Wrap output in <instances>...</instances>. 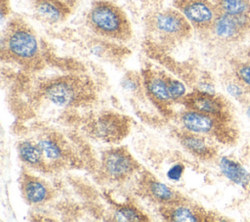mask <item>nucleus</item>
Segmentation results:
<instances>
[{"instance_id": "f257e3e1", "label": "nucleus", "mask_w": 250, "mask_h": 222, "mask_svg": "<svg viewBox=\"0 0 250 222\" xmlns=\"http://www.w3.org/2000/svg\"><path fill=\"white\" fill-rule=\"evenodd\" d=\"M88 24L99 35L126 40L131 36V26L124 12L109 1L95 2L87 17Z\"/></svg>"}, {"instance_id": "f03ea898", "label": "nucleus", "mask_w": 250, "mask_h": 222, "mask_svg": "<svg viewBox=\"0 0 250 222\" xmlns=\"http://www.w3.org/2000/svg\"><path fill=\"white\" fill-rule=\"evenodd\" d=\"M3 49H6L10 57L22 64L30 65L39 59L38 39L24 22H11L3 39Z\"/></svg>"}, {"instance_id": "7ed1b4c3", "label": "nucleus", "mask_w": 250, "mask_h": 222, "mask_svg": "<svg viewBox=\"0 0 250 222\" xmlns=\"http://www.w3.org/2000/svg\"><path fill=\"white\" fill-rule=\"evenodd\" d=\"M180 121L185 131L203 136L208 135L223 138L229 131L228 127L229 120L189 109H186L181 113Z\"/></svg>"}, {"instance_id": "20e7f679", "label": "nucleus", "mask_w": 250, "mask_h": 222, "mask_svg": "<svg viewBox=\"0 0 250 222\" xmlns=\"http://www.w3.org/2000/svg\"><path fill=\"white\" fill-rule=\"evenodd\" d=\"M156 33L167 40L178 41L189 36L192 26L175 7L156 13L151 21Z\"/></svg>"}, {"instance_id": "39448f33", "label": "nucleus", "mask_w": 250, "mask_h": 222, "mask_svg": "<svg viewBox=\"0 0 250 222\" xmlns=\"http://www.w3.org/2000/svg\"><path fill=\"white\" fill-rule=\"evenodd\" d=\"M178 9L190 23L192 28L208 32L218 15L212 0H174Z\"/></svg>"}, {"instance_id": "423d86ee", "label": "nucleus", "mask_w": 250, "mask_h": 222, "mask_svg": "<svg viewBox=\"0 0 250 222\" xmlns=\"http://www.w3.org/2000/svg\"><path fill=\"white\" fill-rule=\"evenodd\" d=\"M182 102L186 109L230 120L229 107L228 103L224 98L215 93H208L197 89L191 93H188Z\"/></svg>"}, {"instance_id": "0eeeda50", "label": "nucleus", "mask_w": 250, "mask_h": 222, "mask_svg": "<svg viewBox=\"0 0 250 222\" xmlns=\"http://www.w3.org/2000/svg\"><path fill=\"white\" fill-rule=\"evenodd\" d=\"M249 30V20L218 13L208 32L223 43H236L244 40Z\"/></svg>"}, {"instance_id": "6e6552de", "label": "nucleus", "mask_w": 250, "mask_h": 222, "mask_svg": "<svg viewBox=\"0 0 250 222\" xmlns=\"http://www.w3.org/2000/svg\"><path fill=\"white\" fill-rule=\"evenodd\" d=\"M45 98L53 105L67 108L80 98L81 88L78 81L71 77H60L51 80L43 88Z\"/></svg>"}, {"instance_id": "1a4fd4ad", "label": "nucleus", "mask_w": 250, "mask_h": 222, "mask_svg": "<svg viewBox=\"0 0 250 222\" xmlns=\"http://www.w3.org/2000/svg\"><path fill=\"white\" fill-rule=\"evenodd\" d=\"M138 167L133 156L122 148H113L105 151L102 155V168L111 179L124 180Z\"/></svg>"}, {"instance_id": "9d476101", "label": "nucleus", "mask_w": 250, "mask_h": 222, "mask_svg": "<svg viewBox=\"0 0 250 222\" xmlns=\"http://www.w3.org/2000/svg\"><path fill=\"white\" fill-rule=\"evenodd\" d=\"M128 131V123L124 117L118 114L106 113L100 115L91 125L93 135L106 142H116L120 140Z\"/></svg>"}, {"instance_id": "9b49d317", "label": "nucleus", "mask_w": 250, "mask_h": 222, "mask_svg": "<svg viewBox=\"0 0 250 222\" xmlns=\"http://www.w3.org/2000/svg\"><path fill=\"white\" fill-rule=\"evenodd\" d=\"M21 188L24 200L32 205L44 203L52 196L47 184L34 176L24 175L21 178Z\"/></svg>"}, {"instance_id": "f8f14e48", "label": "nucleus", "mask_w": 250, "mask_h": 222, "mask_svg": "<svg viewBox=\"0 0 250 222\" xmlns=\"http://www.w3.org/2000/svg\"><path fill=\"white\" fill-rule=\"evenodd\" d=\"M162 211L163 217L173 222H197L206 220V215L202 210L181 201L165 204L162 207Z\"/></svg>"}, {"instance_id": "ddd939ff", "label": "nucleus", "mask_w": 250, "mask_h": 222, "mask_svg": "<svg viewBox=\"0 0 250 222\" xmlns=\"http://www.w3.org/2000/svg\"><path fill=\"white\" fill-rule=\"evenodd\" d=\"M33 7L40 20L48 23L63 21L68 13V7L60 0H34Z\"/></svg>"}, {"instance_id": "4468645a", "label": "nucleus", "mask_w": 250, "mask_h": 222, "mask_svg": "<svg viewBox=\"0 0 250 222\" xmlns=\"http://www.w3.org/2000/svg\"><path fill=\"white\" fill-rule=\"evenodd\" d=\"M182 146L194 156L208 160L216 156V150L207 143L203 135L184 131L180 135Z\"/></svg>"}, {"instance_id": "2eb2a0df", "label": "nucleus", "mask_w": 250, "mask_h": 222, "mask_svg": "<svg viewBox=\"0 0 250 222\" xmlns=\"http://www.w3.org/2000/svg\"><path fill=\"white\" fill-rule=\"evenodd\" d=\"M143 83L146 92L153 100L164 105L173 102L168 88L167 76L146 71L143 75Z\"/></svg>"}, {"instance_id": "dca6fc26", "label": "nucleus", "mask_w": 250, "mask_h": 222, "mask_svg": "<svg viewBox=\"0 0 250 222\" xmlns=\"http://www.w3.org/2000/svg\"><path fill=\"white\" fill-rule=\"evenodd\" d=\"M146 192L149 197L159 203L165 205L179 201V197L177 193L168 185L162 183L157 179H147L146 182Z\"/></svg>"}, {"instance_id": "f3484780", "label": "nucleus", "mask_w": 250, "mask_h": 222, "mask_svg": "<svg viewBox=\"0 0 250 222\" xmlns=\"http://www.w3.org/2000/svg\"><path fill=\"white\" fill-rule=\"evenodd\" d=\"M219 13L250 21V0H212Z\"/></svg>"}, {"instance_id": "a211bd4d", "label": "nucleus", "mask_w": 250, "mask_h": 222, "mask_svg": "<svg viewBox=\"0 0 250 222\" xmlns=\"http://www.w3.org/2000/svg\"><path fill=\"white\" fill-rule=\"evenodd\" d=\"M18 154L20 159L30 167L41 168L44 166L45 158L37 143L21 141L18 146Z\"/></svg>"}, {"instance_id": "6ab92c4d", "label": "nucleus", "mask_w": 250, "mask_h": 222, "mask_svg": "<svg viewBox=\"0 0 250 222\" xmlns=\"http://www.w3.org/2000/svg\"><path fill=\"white\" fill-rule=\"evenodd\" d=\"M219 166L222 173L233 183L244 185L247 182L248 174L238 162L224 156L220 159Z\"/></svg>"}, {"instance_id": "aec40b11", "label": "nucleus", "mask_w": 250, "mask_h": 222, "mask_svg": "<svg viewBox=\"0 0 250 222\" xmlns=\"http://www.w3.org/2000/svg\"><path fill=\"white\" fill-rule=\"evenodd\" d=\"M45 160L50 162H59L63 159L64 153L61 144L52 137H43L38 142Z\"/></svg>"}, {"instance_id": "412c9836", "label": "nucleus", "mask_w": 250, "mask_h": 222, "mask_svg": "<svg viewBox=\"0 0 250 222\" xmlns=\"http://www.w3.org/2000/svg\"><path fill=\"white\" fill-rule=\"evenodd\" d=\"M232 77L250 100V61H234L232 63Z\"/></svg>"}, {"instance_id": "4be33fe9", "label": "nucleus", "mask_w": 250, "mask_h": 222, "mask_svg": "<svg viewBox=\"0 0 250 222\" xmlns=\"http://www.w3.org/2000/svg\"><path fill=\"white\" fill-rule=\"evenodd\" d=\"M113 217L116 221L123 222H140L147 220V217L143 214L142 211L132 205L117 206L113 211Z\"/></svg>"}, {"instance_id": "5701e85b", "label": "nucleus", "mask_w": 250, "mask_h": 222, "mask_svg": "<svg viewBox=\"0 0 250 222\" xmlns=\"http://www.w3.org/2000/svg\"><path fill=\"white\" fill-rule=\"evenodd\" d=\"M167 82H168V88H169L172 101L173 102L182 101L184 97L188 94L186 85L182 81L172 77H168V76H167Z\"/></svg>"}, {"instance_id": "b1692460", "label": "nucleus", "mask_w": 250, "mask_h": 222, "mask_svg": "<svg viewBox=\"0 0 250 222\" xmlns=\"http://www.w3.org/2000/svg\"><path fill=\"white\" fill-rule=\"evenodd\" d=\"M227 90L228 92L232 95L233 97H235L237 100L239 101H243V100H249L248 97L246 96V94L244 93V91L242 90V88L240 87V85L236 82V80L232 77L230 81H229L227 83Z\"/></svg>"}, {"instance_id": "393cba45", "label": "nucleus", "mask_w": 250, "mask_h": 222, "mask_svg": "<svg viewBox=\"0 0 250 222\" xmlns=\"http://www.w3.org/2000/svg\"><path fill=\"white\" fill-rule=\"evenodd\" d=\"M140 84H141V81L135 74L126 75L121 81V86L123 87V89L129 92L137 91L140 87Z\"/></svg>"}, {"instance_id": "a878e982", "label": "nucleus", "mask_w": 250, "mask_h": 222, "mask_svg": "<svg viewBox=\"0 0 250 222\" xmlns=\"http://www.w3.org/2000/svg\"><path fill=\"white\" fill-rule=\"evenodd\" d=\"M185 172V166L183 163H175L167 170V178L171 181H179Z\"/></svg>"}, {"instance_id": "bb28decb", "label": "nucleus", "mask_w": 250, "mask_h": 222, "mask_svg": "<svg viewBox=\"0 0 250 222\" xmlns=\"http://www.w3.org/2000/svg\"><path fill=\"white\" fill-rule=\"evenodd\" d=\"M247 114L249 115V117H250V105H248V107H247Z\"/></svg>"}, {"instance_id": "cd10ccee", "label": "nucleus", "mask_w": 250, "mask_h": 222, "mask_svg": "<svg viewBox=\"0 0 250 222\" xmlns=\"http://www.w3.org/2000/svg\"><path fill=\"white\" fill-rule=\"evenodd\" d=\"M247 58H248V60L250 61V49L247 51Z\"/></svg>"}, {"instance_id": "c85d7f7f", "label": "nucleus", "mask_w": 250, "mask_h": 222, "mask_svg": "<svg viewBox=\"0 0 250 222\" xmlns=\"http://www.w3.org/2000/svg\"><path fill=\"white\" fill-rule=\"evenodd\" d=\"M249 36H250V30H249Z\"/></svg>"}]
</instances>
